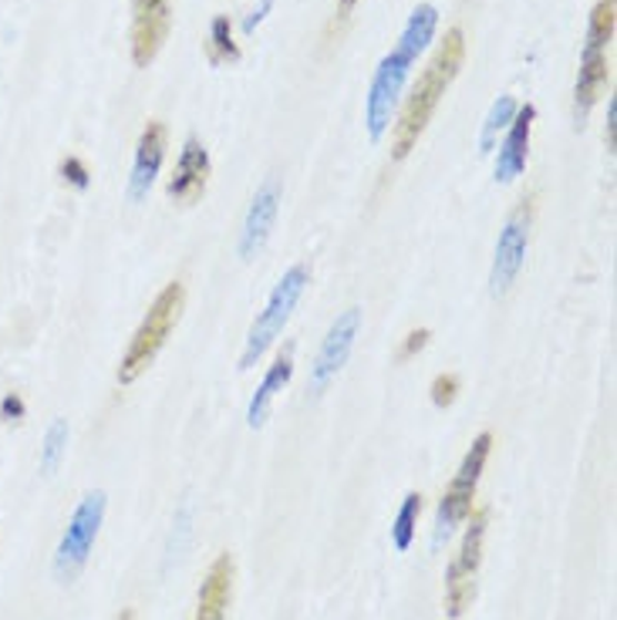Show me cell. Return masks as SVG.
I'll return each mask as SVG.
<instances>
[{"label":"cell","instance_id":"cell-16","mask_svg":"<svg viewBox=\"0 0 617 620\" xmlns=\"http://www.w3.org/2000/svg\"><path fill=\"white\" fill-rule=\"evenodd\" d=\"M291 375H294V358H291V350H284L281 358L271 365V372L263 375L256 395L250 398V408H246V421H250V428H260L263 421H267L271 405H274L277 392H284V385L291 382Z\"/></svg>","mask_w":617,"mask_h":620},{"label":"cell","instance_id":"cell-23","mask_svg":"<svg viewBox=\"0 0 617 620\" xmlns=\"http://www.w3.org/2000/svg\"><path fill=\"white\" fill-rule=\"evenodd\" d=\"M240 48L233 44V31H230V18H216L210 28V61L223 64V61H236Z\"/></svg>","mask_w":617,"mask_h":620},{"label":"cell","instance_id":"cell-10","mask_svg":"<svg viewBox=\"0 0 617 620\" xmlns=\"http://www.w3.org/2000/svg\"><path fill=\"white\" fill-rule=\"evenodd\" d=\"M169 34V0H135L132 18V61L139 68L152 64Z\"/></svg>","mask_w":617,"mask_h":620},{"label":"cell","instance_id":"cell-1","mask_svg":"<svg viewBox=\"0 0 617 620\" xmlns=\"http://www.w3.org/2000/svg\"><path fill=\"white\" fill-rule=\"evenodd\" d=\"M463 58H466V38H463L459 28H453V31H446V41L435 48L428 68L422 71L418 84L412 88V95L402 109V119H398L395 135H392V155L395 159H405L415 149V142L422 139V132H425L435 105H438V99L446 95V88L459 74Z\"/></svg>","mask_w":617,"mask_h":620},{"label":"cell","instance_id":"cell-9","mask_svg":"<svg viewBox=\"0 0 617 620\" xmlns=\"http://www.w3.org/2000/svg\"><path fill=\"white\" fill-rule=\"evenodd\" d=\"M358 327H362V311L358 307H347L327 331L321 350H317V362L311 368V392L321 395L334 378L337 372L344 368V362L351 358V347H355V337H358Z\"/></svg>","mask_w":617,"mask_h":620},{"label":"cell","instance_id":"cell-26","mask_svg":"<svg viewBox=\"0 0 617 620\" xmlns=\"http://www.w3.org/2000/svg\"><path fill=\"white\" fill-rule=\"evenodd\" d=\"M61 175H64V183H71L74 190H88V165L78 155H68L61 162Z\"/></svg>","mask_w":617,"mask_h":620},{"label":"cell","instance_id":"cell-19","mask_svg":"<svg viewBox=\"0 0 617 620\" xmlns=\"http://www.w3.org/2000/svg\"><path fill=\"white\" fill-rule=\"evenodd\" d=\"M617 0H597L590 11V24H587V48L584 51H604L614 38V21H617Z\"/></svg>","mask_w":617,"mask_h":620},{"label":"cell","instance_id":"cell-8","mask_svg":"<svg viewBox=\"0 0 617 620\" xmlns=\"http://www.w3.org/2000/svg\"><path fill=\"white\" fill-rule=\"evenodd\" d=\"M530 213H534V203L523 200V203L509 213V220L503 223V230H499L496 260H493V274H489L493 297H503V294L509 291V284L516 281V274L523 271L526 240H530Z\"/></svg>","mask_w":617,"mask_h":620},{"label":"cell","instance_id":"cell-18","mask_svg":"<svg viewBox=\"0 0 617 620\" xmlns=\"http://www.w3.org/2000/svg\"><path fill=\"white\" fill-rule=\"evenodd\" d=\"M435 24H438V14H435V8H432V4L415 8V11H412V18H408V24H405V31H402L398 48H402L405 54L418 58V54L425 51V44L432 41V34H435Z\"/></svg>","mask_w":617,"mask_h":620},{"label":"cell","instance_id":"cell-12","mask_svg":"<svg viewBox=\"0 0 617 620\" xmlns=\"http://www.w3.org/2000/svg\"><path fill=\"white\" fill-rule=\"evenodd\" d=\"M534 119H537V109L534 105H523L516 109L509 129H506V139L499 145V159H496V180L499 183H513L516 175L526 169V155H530V132H534Z\"/></svg>","mask_w":617,"mask_h":620},{"label":"cell","instance_id":"cell-6","mask_svg":"<svg viewBox=\"0 0 617 620\" xmlns=\"http://www.w3.org/2000/svg\"><path fill=\"white\" fill-rule=\"evenodd\" d=\"M469 526H466V537H463V547H459V557L449 563L446 570V613L456 620L466 613V607L473 603L476 597V570L483 563V540H486V519L489 512L486 509H476L469 512Z\"/></svg>","mask_w":617,"mask_h":620},{"label":"cell","instance_id":"cell-29","mask_svg":"<svg viewBox=\"0 0 617 620\" xmlns=\"http://www.w3.org/2000/svg\"><path fill=\"white\" fill-rule=\"evenodd\" d=\"M115 620H135V610H132V607H125V610H122V613H119Z\"/></svg>","mask_w":617,"mask_h":620},{"label":"cell","instance_id":"cell-3","mask_svg":"<svg viewBox=\"0 0 617 620\" xmlns=\"http://www.w3.org/2000/svg\"><path fill=\"white\" fill-rule=\"evenodd\" d=\"M307 284H311V271L304 267V263H297V267H291V271L277 281V287H274L267 307H263V314L253 321V327H250V334H246V347H243V358H240V368H243V372L253 368V365L263 358V350H267V347L277 341V334H281L284 324L291 321L297 301L304 297Z\"/></svg>","mask_w":617,"mask_h":620},{"label":"cell","instance_id":"cell-11","mask_svg":"<svg viewBox=\"0 0 617 620\" xmlns=\"http://www.w3.org/2000/svg\"><path fill=\"white\" fill-rule=\"evenodd\" d=\"M277 206H281V183L271 175V180L256 190V196L246 210V220L240 230V256H253L263 243H267L274 220H277Z\"/></svg>","mask_w":617,"mask_h":620},{"label":"cell","instance_id":"cell-28","mask_svg":"<svg viewBox=\"0 0 617 620\" xmlns=\"http://www.w3.org/2000/svg\"><path fill=\"white\" fill-rule=\"evenodd\" d=\"M614 112H617V105L610 102V112H607V149H610V152H614V145H617V142H614Z\"/></svg>","mask_w":617,"mask_h":620},{"label":"cell","instance_id":"cell-20","mask_svg":"<svg viewBox=\"0 0 617 620\" xmlns=\"http://www.w3.org/2000/svg\"><path fill=\"white\" fill-rule=\"evenodd\" d=\"M418 512H422V496L418 492H408L395 522H392V543L398 550H408L412 540H415V526H418Z\"/></svg>","mask_w":617,"mask_h":620},{"label":"cell","instance_id":"cell-22","mask_svg":"<svg viewBox=\"0 0 617 620\" xmlns=\"http://www.w3.org/2000/svg\"><path fill=\"white\" fill-rule=\"evenodd\" d=\"M513 115H516V102H513V99H496L493 109H489V115H486V125H483L479 145H483V149H493L496 135L509 129Z\"/></svg>","mask_w":617,"mask_h":620},{"label":"cell","instance_id":"cell-17","mask_svg":"<svg viewBox=\"0 0 617 620\" xmlns=\"http://www.w3.org/2000/svg\"><path fill=\"white\" fill-rule=\"evenodd\" d=\"M610 81V68H607V54L604 51H584V61H580V74H577V119H584L594 102L600 99V92Z\"/></svg>","mask_w":617,"mask_h":620},{"label":"cell","instance_id":"cell-4","mask_svg":"<svg viewBox=\"0 0 617 620\" xmlns=\"http://www.w3.org/2000/svg\"><path fill=\"white\" fill-rule=\"evenodd\" d=\"M489 453H493V435H489V431L476 435V441L469 446V453L463 456V466H459L456 479L449 482L443 502H438L435 543H443L463 519H469V512H473V499H476V486H479V479H483V469H486Z\"/></svg>","mask_w":617,"mask_h":620},{"label":"cell","instance_id":"cell-25","mask_svg":"<svg viewBox=\"0 0 617 620\" xmlns=\"http://www.w3.org/2000/svg\"><path fill=\"white\" fill-rule=\"evenodd\" d=\"M428 337H432L428 327H415V331H408L405 341H402V347H398V362H408V358H415L418 350H425Z\"/></svg>","mask_w":617,"mask_h":620},{"label":"cell","instance_id":"cell-14","mask_svg":"<svg viewBox=\"0 0 617 620\" xmlns=\"http://www.w3.org/2000/svg\"><path fill=\"white\" fill-rule=\"evenodd\" d=\"M162 155H165V125L162 122H149L142 129V135H139V149H135V162H132V180H129V196L135 203L155 183Z\"/></svg>","mask_w":617,"mask_h":620},{"label":"cell","instance_id":"cell-21","mask_svg":"<svg viewBox=\"0 0 617 620\" xmlns=\"http://www.w3.org/2000/svg\"><path fill=\"white\" fill-rule=\"evenodd\" d=\"M64 446H68V421H64V418H54L51 428H48V438H44V453H41V472H44V476H51V472L61 466Z\"/></svg>","mask_w":617,"mask_h":620},{"label":"cell","instance_id":"cell-24","mask_svg":"<svg viewBox=\"0 0 617 620\" xmlns=\"http://www.w3.org/2000/svg\"><path fill=\"white\" fill-rule=\"evenodd\" d=\"M459 398V375H435L432 382V405L449 408Z\"/></svg>","mask_w":617,"mask_h":620},{"label":"cell","instance_id":"cell-2","mask_svg":"<svg viewBox=\"0 0 617 620\" xmlns=\"http://www.w3.org/2000/svg\"><path fill=\"white\" fill-rule=\"evenodd\" d=\"M186 307V287L180 281H172L149 307V314L142 317L139 331L132 334L125 354H122V365H119V385H132L155 358L165 344V337L172 334V327L180 324V314Z\"/></svg>","mask_w":617,"mask_h":620},{"label":"cell","instance_id":"cell-15","mask_svg":"<svg viewBox=\"0 0 617 620\" xmlns=\"http://www.w3.org/2000/svg\"><path fill=\"white\" fill-rule=\"evenodd\" d=\"M230 593H233V557L220 553L213 560V567L206 570L193 620H223L226 607H230Z\"/></svg>","mask_w":617,"mask_h":620},{"label":"cell","instance_id":"cell-30","mask_svg":"<svg viewBox=\"0 0 617 620\" xmlns=\"http://www.w3.org/2000/svg\"><path fill=\"white\" fill-rule=\"evenodd\" d=\"M341 8H344V11H351V8H355V0H341Z\"/></svg>","mask_w":617,"mask_h":620},{"label":"cell","instance_id":"cell-7","mask_svg":"<svg viewBox=\"0 0 617 620\" xmlns=\"http://www.w3.org/2000/svg\"><path fill=\"white\" fill-rule=\"evenodd\" d=\"M412 61L415 58L405 54L402 48H395L388 58H382V64L372 78V88H368V102H365V119H368L372 139H382L388 132V122H392V112H395V102L402 95V84L408 78Z\"/></svg>","mask_w":617,"mask_h":620},{"label":"cell","instance_id":"cell-5","mask_svg":"<svg viewBox=\"0 0 617 620\" xmlns=\"http://www.w3.org/2000/svg\"><path fill=\"white\" fill-rule=\"evenodd\" d=\"M102 519H105V492H88L68 529H64V537H61V547L54 553V573L58 580H74L84 563H88V553H92L95 540H99V529H102Z\"/></svg>","mask_w":617,"mask_h":620},{"label":"cell","instance_id":"cell-27","mask_svg":"<svg viewBox=\"0 0 617 620\" xmlns=\"http://www.w3.org/2000/svg\"><path fill=\"white\" fill-rule=\"evenodd\" d=\"M0 418H4V421H21V418H24V402H21V395H8L4 402H0Z\"/></svg>","mask_w":617,"mask_h":620},{"label":"cell","instance_id":"cell-13","mask_svg":"<svg viewBox=\"0 0 617 620\" xmlns=\"http://www.w3.org/2000/svg\"><path fill=\"white\" fill-rule=\"evenodd\" d=\"M206 183H210V152L196 139H190L183 145L180 162H175L172 180H169V196L175 203H196L203 196Z\"/></svg>","mask_w":617,"mask_h":620}]
</instances>
